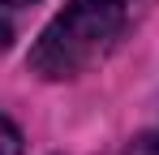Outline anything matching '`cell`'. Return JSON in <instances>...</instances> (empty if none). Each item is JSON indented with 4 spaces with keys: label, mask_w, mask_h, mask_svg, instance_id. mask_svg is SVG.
I'll use <instances>...</instances> for the list:
<instances>
[{
    "label": "cell",
    "mask_w": 159,
    "mask_h": 155,
    "mask_svg": "<svg viewBox=\"0 0 159 155\" xmlns=\"http://www.w3.org/2000/svg\"><path fill=\"white\" fill-rule=\"evenodd\" d=\"M159 0H69L30 43L26 69L43 82H69L103 65L151 17Z\"/></svg>",
    "instance_id": "obj_1"
},
{
    "label": "cell",
    "mask_w": 159,
    "mask_h": 155,
    "mask_svg": "<svg viewBox=\"0 0 159 155\" xmlns=\"http://www.w3.org/2000/svg\"><path fill=\"white\" fill-rule=\"evenodd\" d=\"M0 155H22V134L9 116H0Z\"/></svg>",
    "instance_id": "obj_3"
},
{
    "label": "cell",
    "mask_w": 159,
    "mask_h": 155,
    "mask_svg": "<svg viewBox=\"0 0 159 155\" xmlns=\"http://www.w3.org/2000/svg\"><path fill=\"white\" fill-rule=\"evenodd\" d=\"M120 155H159V134H138V138H129Z\"/></svg>",
    "instance_id": "obj_4"
},
{
    "label": "cell",
    "mask_w": 159,
    "mask_h": 155,
    "mask_svg": "<svg viewBox=\"0 0 159 155\" xmlns=\"http://www.w3.org/2000/svg\"><path fill=\"white\" fill-rule=\"evenodd\" d=\"M34 0H0V48H9V35H13V13L26 9Z\"/></svg>",
    "instance_id": "obj_2"
}]
</instances>
